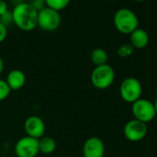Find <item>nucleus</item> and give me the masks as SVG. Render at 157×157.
Here are the masks:
<instances>
[{"mask_svg": "<svg viewBox=\"0 0 157 157\" xmlns=\"http://www.w3.org/2000/svg\"><path fill=\"white\" fill-rule=\"evenodd\" d=\"M13 23L23 31H31L38 25V11L30 2L20 1L13 7Z\"/></svg>", "mask_w": 157, "mask_h": 157, "instance_id": "1", "label": "nucleus"}, {"mask_svg": "<svg viewBox=\"0 0 157 157\" xmlns=\"http://www.w3.org/2000/svg\"><path fill=\"white\" fill-rule=\"evenodd\" d=\"M114 25L119 32L130 34L138 29L139 18L132 10L123 7L115 13Z\"/></svg>", "mask_w": 157, "mask_h": 157, "instance_id": "2", "label": "nucleus"}, {"mask_svg": "<svg viewBox=\"0 0 157 157\" xmlns=\"http://www.w3.org/2000/svg\"><path fill=\"white\" fill-rule=\"evenodd\" d=\"M115 71L109 64L95 66L91 74V82L93 86L100 90L108 88L114 82Z\"/></svg>", "mask_w": 157, "mask_h": 157, "instance_id": "3", "label": "nucleus"}, {"mask_svg": "<svg viewBox=\"0 0 157 157\" xmlns=\"http://www.w3.org/2000/svg\"><path fill=\"white\" fill-rule=\"evenodd\" d=\"M143 86L141 82L134 77L124 79L119 87V93L123 100L129 103H134L141 98Z\"/></svg>", "mask_w": 157, "mask_h": 157, "instance_id": "4", "label": "nucleus"}, {"mask_svg": "<svg viewBox=\"0 0 157 157\" xmlns=\"http://www.w3.org/2000/svg\"><path fill=\"white\" fill-rule=\"evenodd\" d=\"M61 24V16L56 12L45 6L43 9L38 12V25L44 31H55Z\"/></svg>", "mask_w": 157, "mask_h": 157, "instance_id": "5", "label": "nucleus"}, {"mask_svg": "<svg viewBox=\"0 0 157 157\" xmlns=\"http://www.w3.org/2000/svg\"><path fill=\"white\" fill-rule=\"evenodd\" d=\"M132 114L135 120L140 121L143 123H147L153 121L155 117V110L154 108V103L147 99H138L131 106Z\"/></svg>", "mask_w": 157, "mask_h": 157, "instance_id": "6", "label": "nucleus"}, {"mask_svg": "<svg viewBox=\"0 0 157 157\" xmlns=\"http://www.w3.org/2000/svg\"><path fill=\"white\" fill-rule=\"evenodd\" d=\"M17 157H36L39 152V140L24 136L18 140L14 146Z\"/></svg>", "mask_w": 157, "mask_h": 157, "instance_id": "7", "label": "nucleus"}, {"mask_svg": "<svg viewBox=\"0 0 157 157\" xmlns=\"http://www.w3.org/2000/svg\"><path fill=\"white\" fill-rule=\"evenodd\" d=\"M147 131L148 129L145 123L137 120H132L125 124L123 133L129 141L139 142L146 136Z\"/></svg>", "mask_w": 157, "mask_h": 157, "instance_id": "8", "label": "nucleus"}, {"mask_svg": "<svg viewBox=\"0 0 157 157\" xmlns=\"http://www.w3.org/2000/svg\"><path fill=\"white\" fill-rule=\"evenodd\" d=\"M24 130L27 136L39 140L43 137L45 132V124L40 117L32 115L26 119L24 122Z\"/></svg>", "mask_w": 157, "mask_h": 157, "instance_id": "9", "label": "nucleus"}, {"mask_svg": "<svg viewBox=\"0 0 157 157\" xmlns=\"http://www.w3.org/2000/svg\"><path fill=\"white\" fill-rule=\"evenodd\" d=\"M105 152V144L98 137L88 138L82 147L83 157H104Z\"/></svg>", "mask_w": 157, "mask_h": 157, "instance_id": "10", "label": "nucleus"}, {"mask_svg": "<svg viewBox=\"0 0 157 157\" xmlns=\"http://www.w3.org/2000/svg\"><path fill=\"white\" fill-rule=\"evenodd\" d=\"M6 82L11 90H19L26 83V75L21 70L14 69L8 73Z\"/></svg>", "mask_w": 157, "mask_h": 157, "instance_id": "11", "label": "nucleus"}, {"mask_svg": "<svg viewBox=\"0 0 157 157\" xmlns=\"http://www.w3.org/2000/svg\"><path fill=\"white\" fill-rule=\"evenodd\" d=\"M149 42V35L143 29H137L130 33V45L133 48L143 49Z\"/></svg>", "mask_w": 157, "mask_h": 157, "instance_id": "12", "label": "nucleus"}, {"mask_svg": "<svg viewBox=\"0 0 157 157\" xmlns=\"http://www.w3.org/2000/svg\"><path fill=\"white\" fill-rule=\"evenodd\" d=\"M56 149V143L54 138L43 136L39 139V152L44 155H50Z\"/></svg>", "mask_w": 157, "mask_h": 157, "instance_id": "13", "label": "nucleus"}, {"mask_svg": "<svg viewBox=\"0 0 157 157\" xmlns=\"http://www.w3.org/2000/svg\"><path fill=\"white\" fill-rule=\"evenodd\" d=\"M91 60L96 66L106 64L108 61V54L105 50L102 48H95L91 53Z\"/></svg>", "mask_w": 157, "mask_h": 157, "instance_id": "14", "label": "nucleus"}, {"mask_svg": "<svg viewBox=\"0 0 157 157\" xmlns=\"http://www.w3.org/2000/svg\"><path fill=\"white\" fill-rule=\"evenodd\" d=\"M68 5V0H45V6L56 12L65 9Z\"/></svg>", "mask_w": 157, "mask_h": 157, "instance_id": "15", "label": "nucleus"}, {"mask_svg": "<svg viewBox=\"0 0 157 157\" xmlns=\"http://www.w3.org/2000/svg\"><path fill=\"white\" fill-rule=\"evenodd\" d=\"M133 50H134V48L130 45V43L122 44V45L118 49V55L120 56V57H122V58L128 57V56H130V55L132 54Z\"/></svg>", "mask_w": 157, "mask_h": 157, "instance_id": "16", "label": "nucleus"}, {"mask_svg": "<svg viewBox=\"0 0 157 157\" xmlns=\"http://www.w3.org/2000/svg\"><path fill=\"white\" fill-rule=\"evenodd\" d=\"M10 92H11V89L9 88L6 80L0 79V101H3L4 99H6L9 96Z\"/></svg>", "mask_w": 157, "mask_h": 157, "instance_id": "17", "label": "nucleus"}, {"mask_svg": "<svg viewBox=\"0 0 157 157\" xmlns=\"http://www.w3.org/2000/svg\"><path fill=\"white\" fill-rule=\"evenodd\" d=\"M0 22L4 25V26H7L10 25L11 23H13V17H12V12L7 10L6 13H4L2 16H0Z\"/></svg>", "mask_w": 157, "mask_h": 157, "instance_id": "18", "label": "nucleus"}, {"mask_svg": "<svg viewBox=\"0 0 157 157\" xmlns=\"http://www.w3.org/2000/svg\"><path fill=\"white\" fill-rule=\"evenodd\" d=\"M30 4L39 12L45 7V1L44 0H32L30 1Z\"/></svg>", "mask_w": 157, "mask_h": 157, "instance_id": "19", "label": "nucleus"}, {"mask_svg": "<svg viewBox=\"0 0 157 157\" xmlns=\"http://www.w3.org/2000/svg\"><path fill=\"white\" fill-rule=\"evenodd\" d=\"M7 36V29H6V27L4 26L1 22H0V43L3 42L6 38Z\"/></svg>", "mask_w": 157, "mask_h": 157, "instance_id": "20", "label": "nucleus"}, {"mask_svg": "<svg viewBox=\"0 0 157 157\" xmlns=\"http://www.w3.org/2000/svg\"><path fill=\"white\" fill-rule=\"evenodd\" d=\"M7 10H8V8H7V3L6 1H4V0H0V16H2Z\"/></svg>", "mask_w": 157, "mask_h": 157, "instance_id": "21", "label": "nucleus"}, {"mask_svg": "<svg viewBox=\"0 0 157 157\" xmlns=\"http://www.w3.org/2000/svg\"><path fill=\"white\" fill-rule=\"evenodd\" d=\"M4 68H5V63H4V60L0 57V74L4 71Z\"/></svg>", "mask_w": 157, "mask_h": 157, "instance_id": "22", "label": "nucleus"}, {"mask_svg": "<svg viewBox=\"0 0 157 157\" xmlns=\"http://www.w3.org/2000/svg\"><path fill=\"white\" fill-rule=\"evenodd\" d=\"M154 108H155V114L157 115V99L155 100V102L154 103Z\"/></svg>", "mask_w": 157, "mask_h": 157, "instance_id": "23", "label": "nucleus"}]
</instances>
